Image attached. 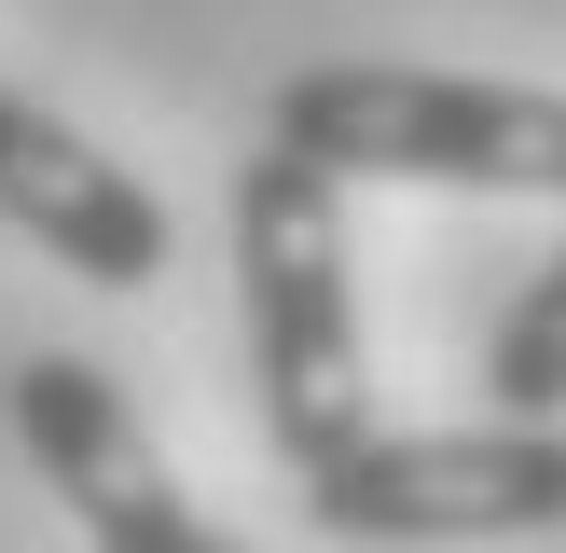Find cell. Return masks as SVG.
<instances>
[{"instance_id":"277c9868","label":"cell","mask_w":566,"mask_h":553,"mask_svg":"<svg viewBox=\"0 0 566 553\" xmlns=\"http://www.w3.org/2000/svg\"><path fill=\"white\" fill-rule=\"evenodd\" d=\"M0 415H14L28 470H42L55 498H70V525L97 553H235L208 512L180 498V470L153 457V429H138V401L97 374V359H14V387H0Z\"/></svg>"},{"instance_id":"3957f363","label":"cell","mask_w":566,"mask_h":553,"mask_svg":"<svg viewBox=\"0 0 566 553\" xmlns=\"http://www.w3.org/2000/svg\"><path fill=\"white\" fill-rule=\"evenodd\" d=\"M318 540H553L566 525V415H497V429H359L346 457L304 470Z\"/></svg>"},{"instance_id":"6da1fadb","label":"cell","mask_w":566,"mask_h":553,"mask_svg":"<svg viewBox=\"0 0 566 553\" xmlns=\"http://www.w3.org/2000/svg\"><path fill=\"white\" fill-rule=\"evenodd\" d=\"M235 304H249V387L291 470L346 457L374 429V359H359V276H346V180L291 138L235 166Z\"/></svg>"},{"instance_id":"7a4b0ae2","label":"cell","mask_w":566,"mask_h":553,"mask_svg":"<svg viewBox=\"0 0 566 553\" xmlns=\"http://www.w3.org/2000/svg\"><path fill=\"white\" fill-rule=\"evenodd\" d=\"M263 138L332 180H457V194H566V83H470L415 55H318L263 97Z\"/></svg>"},{"instance_id":"5b68a950","label":"cell","mask_w":566,"mask_h":553,"mask_svg":"<svg viewBox=\"0 0 566 553\" xmlns=\"http://www.w3.org/2000/svg\"><path fill=\"white\" fill-rule=\"evenodd\" d=\"M0 236H28L42 263L97 276V291H153L180 221H166V194L138 166H111L83 125H55L42 97L0 83Z\"/></svg>"},{"instance_id":"8992f818","label":"cell","mask_w":566,"mask_h":553,"mask_svg":"<svg viewBox=\"0 0 566 553\" xmlns=\"http://www.w3.org/2000/svg\"><path fill=\"white\" fill-rule=\"evenodd\" d=\"M484 387H497V415H566V249L512 291V319L484 346Z\"/></svg>"}]
</instances>
